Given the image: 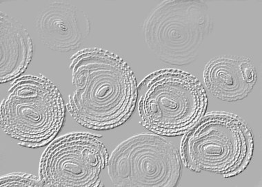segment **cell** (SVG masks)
Masks as SVG:
<instances>
[{"mask_svg": "<svg viewBox=\"0 0 262 187\" xmlns=\"http://www.w3.org/2000/svg\"><path fill=\"white\" fill-rule=\"evenodd\" d=\"M254 150L251 129L237 115L212 111L186 133L182 161L188 170L233 178L249 166Z\"/></svg>", "mask_w": 262, "mask_h": 187, "instance_id": "cell-3", "label": "cell"}, {"mask_svg": "<svg viewBox=\"0 0 262 187\" xmlns=\"http://www.w3.org/2000/svg\"><path fill=\"white\" fill-rule=\"evenodd\" d=\"M0 83L17 79L31 64L33 41L23 24L0 12Z\"/></svg>", "mask_w": 262, "mask_h": 187, "instance_id": "cell-10", "label": "cell"}, {"mask_svg": "<svg viewBox=\"0 0 262 187\" xmlns=\"http://www.w3.org/2000/svg\"><path fill=\"white\" fill-rule=\"evenodd\" d=\"M74 91L67 106L81 126L108 130L124 124L138 101V85L128 63L101 48H88L71 57Z\"/></svg>", "mask_w": 262, "mask_h": 187, "instance_id": "cell-1", "label": "cell"}, {"mask_svg": "<svg viewBox=\"0 0 262 187\" xmlns=\"http://www.w3.org/2000/svg\"><path fill=\"white\" fill-rule=\"evenodd\" d=\"M212 28L209 8L203 1H164L143 24L145 43L163 62L184 66L198 57Z\"/></svg>", "mask_w": 262, "mask_h": 187, "instance_id": "cell-5", "label": "cell"}, {"mask_svg": "<svg viewBox=\"0 0 262 187\" xmlns=\"http://www.w3.org/2000/svg\"><path fill=\"white\" fill-rule=\"evenodd\" d=\"M43 186L39 177L27 173L15 172L4 175L0 178V187Z\"/></svg>", "mask_w": 262, "mask_h": 187, "instance_id": "cell-11", "label": "cell"}, {"mask_svg": "<svg viewBox=\"0 0 262 187\" xmlns=\"http://www.w3.org/2000/svg\"><path fill=\"white\" fill-rule=\"evenodd\" d=\"M41 42L58 53H69L82 45L90 35L86 11L67 2L55 1L43 8L35 20Z\"/></svg>", "mask_w": 262, "mask_h": 187, "instance_id": "cell-8", "label": "cell"}, {"mask_svg": "<svg viewBox=\"0 0 262 187\" xmlns=\"http://www.w3.org/2000/svg\"><path fill=\"white\" fill-rule=\"evenodd\" d=\"M97 135L71 133L52 141L41 155L39 178L43 186L98 187L108 154Z\"/></svg>", "mask_w": 262, "mask_h": 187, "instance_id": "cell-7", "label": "cell"}, {"mask_svg": "<svg viewBox=\"0 0 262 187\" xmlns=\"http://www.w3.org/2000/svg\"><path fill=\"white\" fill-rule=\"evenodd\" d=\"M60 91L43 76L16 79L0 106L3 132L21 146L39 148L52 142L64 123Z\"/></svg>", "mask_w": 262, "mask_h": 187, "instance_id": "cell-4", "label": "cell"}, {"mask_svg": "<svg viewBox=\"0 0 262 187\" xmlns=\"http://www.w3.org/2000/svg\"><path fill=\"white\" fill-rule=\"evenodd\" d=\"M108 174L113 186L174 187L182 174L178 149L161 135H135L120 143L108 158Z\"/></svg>", "mask_w": 262, "mask_h": 187, "instance_id": "cell-6", "label": "cell"}, {"mask_svg": "<svg viewBox=\"0 0 262 187\" xmlns=\"http://www.w3.org/2000/svg\"><path fill=\"white\" fill-rule=\"evenodd\" d=\"M140 124L164 136L186 134L207 109L201 82L191 74L178 69L154 72L138 85Z\"/></svg>", "mask_w": 262, "mask_h": 187, "instance_id": "cell-2", "label": "cell"}, {"mask_svg": "<svg viewBox=\"0 0 262 187\" xmlns=\"http://www.w3.org/2000/svg\"><path fill=\"white\" fill-rule=\"evenodd\" d=\"M204 84L212 96L235 102L253 90L257 73L251 59L239 56H220L210 59L203 72Z\"/></svg>", "mask_w": 262, "mask_h": 187, "instance_id": "cell-9", "label": "cell"}]
</instances>
